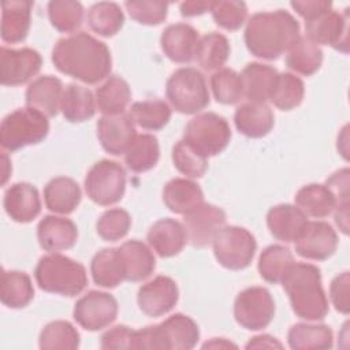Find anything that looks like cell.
<instances>
[{"label": "cell", "instance_id": "6da1fadb", "mask_svg": "<svg viewBox=\"0 0 350 350\" xmlns=\"http://www.w3.org/2000/svg\"><path fill=\"white\" fill-rule=\"evenodd\" d=\"M52 63L62 74L88 85L103 81L112 68L108 46L85 31L60 38L53 46Z\"/></svg>", "mask_w": 350, "mask_h": 350}, {"label": "cell", "instance_id": "7a4b0ae2", "mask_svg": "<svg viewBox=\"0 0 350 350\" xmlns=\"http://www.w3.org/2000/svg\"><path fill=\"white\" fill-rule=\"evenodd\" d=\"M299 37V23L283 10L252 15L243 34L247 51L265 60L279 59Z\"/></svg>", "mask_w": 350, "mask_h": 350}, {"label": "cell", "instance_id": "3957f363", "mask_svg": "<svg viewBox=\"0 0 350 350\" xmlns=\"http://www.w3.org/2000/svg\"><path fill=\"white\" fill-rule=\"evenodd\" d=\"M293 312L304 320H323L328 313V299L321 284L320 269L313 264L294 262L280 282Z\"/></svg>", "mask_w": 350, "mask_h": 350}, {"label": "cell", "instance_id": "277c9868", "mask_svg": "<svg viewBox=\"0 0 350 350\" xmlns=\"http://www.w3.org/2000/svg\"><path fill=\"white\" fill-rule=\"evenodd\" d=\"M34 276L41 290L64 297L81 294L88 284L85 267L59 253L42 256L37 262Z\"/></svg>", "mask_w": 350, "mask_h": 350}, {"label": "cell", "instance_id": "5b68a950", "mask_svg": "<svg viewBox=\"0 0 350 350\" xmlns=\"http://www.w3.org/2000/svg\"><path fill=\"white\" fill-rule=\"evenodd\" d=\"M49 133V122L41 112L26 107L8 113L0 124V144L10 152L40 144Z\"/></svg>", "mask_w": 350, "mask_h": 350}, {"label": "cell", "instance_id": "8992f818", "mask_svg": "<svg viewBox=\"0 0 350 350\" xmlns=\"http://www.w3.org/2000/svg\"><path fill=\"white\" fill-rule=\"evenodd\" d=\"M165 96L172 108L185 115L200 112L211 100L205 77L193 67H182L171 74L165 85Z\"/></svg>", "mask_w": 350, "mask_h": 350}, {"label": "cell", "instance_id": "52a82bcc", "mask_svg": "<svg viewBox=\"0 0 350 350\" xmlns=\"http://www.w3.org/2000/svg\"><path fill=\"white\" fill-rule=\"evenodd\" d=\"M183 139L208 159L227 148L231 139V129L223 116L215 112H202L189 120Z\"/></svg>", "mask_w": 350, "mask_h": 350}, {"label": "cell", "instance_id": "ba28073f", "mask_svg": "<svg viewBox=\"0 0 350 350\" xmlns=\"http://www.w3.org/2000/svg\"><path fill=\"white\" fill-rule=\"evenodd\" d=\"M212 246L213 254L221 267L239 271L250 265L257 242L254 235L243 227L223 226L213 235Z\"/></svg>", "mask_w": 350, "mask_h": 350}, {"label": "cell", "instance_id": "9c48e42d", "mask_svg": "<svg viewBox=\"0 0 350 350\" xmlns=\"http://www.w3.org/2000/svg\"><path fill=\"white\" fill-rule=\"evenodd\" d=\"M85 191L97 205L109 206L122 200L126 191V171L112 160L94 163L85 178Z\"/></svg>", "mask_w": 350, "mask_h": 350}, {"label": "cell", "instance_id": "30bf717a", "mask_svg": "<svg viewBox=\"0 0 350 350\" xmlns=\"http://www.w3.org/2000/svg\"><path fill=\"white\" fill-rule=\"evenodd\" d=\"M275 316V301L264 287H247L234 302V317L245 329L258 331L269 325Z\"/></svg>", "mask_w": 350, "mask_h": 350}, {"label": "cell", "instance_id": "8fae6325", "mask_svg": "<svg viewBox=\"0 0 350 350\" xmlns=\"http://www.w3.org/2000/svg\"><path fill=\"white\" fill-rule=\"evenodd\" d=\"M118 301L113 295L92 290L74 306V320L88 331H100L112 324L118 316Z\"/></svg>", "mask_w": 350, "mask_h": 350}, {"label": "cell", "instance_id": "7c38bea8", "mask_svg": "<svg viewBox=\"0 0 350 350\" xmlns=\"http://www.w3.org/2000/svg\"><path fill=\"white\" fill-rule=\"evenodd\" d=\"M306 38L316 45H331L343 53L349 52V8L345 14L328 11L305 22Z\"/></svg>", "mask_w": 350, "mask_h": 350}, {"label": "cell", "instance_id": "4fadbf2b", "mask_svg": "<svg viewBox=\"0 0 350 350\" xmlns=\"http://www.w3.org/2000/svg\"><path fill=\"white\" fill-rule=\"evenodd\" d=\"M41 55L33 48L0 49V82L4 86H18L30 81L41 70Z\"/></svg>", "mask_w": 350, "mask_h": 350}, {"label": "cell", "instance_id": "5bb4252c", "mask_svg": "<svg viewBox=\"0 0 350 350\" xmlns=\"http://www.w3.org/2000/svg\"><path fill=\"white\" fill-rule=\"evenodd\" d=\"M338 247V235L327 221H308L295 241V252L306 260L323 261Z\"/></svg>", "mask_w": 350, "mask_h": 350}, {"label": "cell", "instance_id": "9a60e30c", "mask_svg": "<svg viewBox=\"0 0 350 350\" xmlns=\"http://www.w3.org/2000/svg\"><path fill=\"white\" fill-rule=\"evenodd\" d=\"M179 290L176 283L164 275H159L142 284L137 294V302L142 313L149 317H160L178 304Z\"/></svg>", "mask_w": 350, "mask_h": 350}, {"label": "cell", "instance_id": "2e32d148", "mask_svg": "<svg viewBox=\"0 0 350 350\" xmlns=\"http://www.w3.org/2000/svg\"><path fill=\"white\" fill-rule=\"evenodd\" d=\"M226 223V212L212 204L202 202L200 206L186 213L183 227L187 241L194 247H204L212 242L216 231Z\"/></svg>", "mask_w": 350, "mask_h": 350}, {"label": "cell", "instance_id": "e0dca14e", "mask_svg": "<svg viewBox=\"0 0 350 350\" xmlns=\"http://www.w3.org/2000/svg\"><path fill=\"white\" fill-rule=\"evenodd\" d=\"M137 137L130 115H104L97 122V138L103 149L113 156L126 154Z\"/></svg>", "mask_w": 350, "mask_h": 350}, {"label": "cell", "instance_id": "ac0fdd59", "mask_svg": "<svg viewBox=\"0 0 350 350\" xmlns=\"http://www.w3.org/2000/svg\"><path fill=\"white\" fill-rule=\"evenodd\" d=\"M37 238L40 246L49 252L71 249L78 239V228L75 223L67 217L48 215L44 216L37 226Z\"/></svg>", "mask_w": 350, "mask_h": 350}, {"label": "cell", "instance_id": "d6986e66", "mask_svg": "<svg viewBox=\"0 0 350 350\" xmlns=\"http://www.w3.org/2000/svg\"><path fill=\"white\" fill-rule=\"evenodd\" d=\"M5 213L16 223H29L41 212V200L36 186L18 182L10 186L3 198Z\"/></svg>", "mask_w": 350, "mask_h": 350}, {"label": "cell", "instance_id": "ffe728a7", "mask_svg": "<svg viewBox=\"0 0 350 350\" xmlns=\"http://www.w3.org/2000/svg\"><path fill=\"white\" fill-rule=\"evenodd\" d=\"M198 31L187 23H174L164 29L160 45L164 55L175 63H189L196 56Z\"/></svg>", "mask_w": 350, "mask_h": 350}, {"label": "cell", "instance_id": "44dd1931", "mask_svg": "<svg viewBox=\"0 0 350 350\" xmlns=\"http://www.w3.org/2000/svg\"><path fill=\"white\" fill-rule=\"evenodd\" d=\"M63 93V83L59 78L52 75L38 77L26 89V105L46 118H53L60 111Z\"/></svg>", "mask_w": 350, "mask_h": 350}, {"label": "cell", "instance_id": "7402d4cb", "mask_svg": "<svg viewBox=\"0 0 350 350\" xmlns=\"http://www.w3.org/2000/svg\"><path fill=\"white\" fill-rule=\"evenodd\" d=\"M308 223V216L291 204H279L267 213V226L273 238L283 242H295Z\"/></svg>", "mask_w": 350, "mask_h": 350}, {"label": "cell", "instance_id": "603a6c76", "mask_svg": "<svg viewBox=\"0 0 350 350\" xmlns=\"http://www.w3.org/2000/svg\"><path fill=\"white\" fill-rule=\"evenodd\" d=\"M146 241L160 257H172L182 252L187 242L183 224L165 217L153 223L148 231Z\"/></svg>", "mask_w": 350, "mask_h": 350}, {"label": "cell", "instance_id": "cb8c5ba5", "mask_svg": "<svg viewBox=\"0 0 350 350\" xmlns=\"http://www.w3.org/2000/svg\"><path fill=\"white\" fill-rule=\"evenodd\" d=\"M165 350H190L200 339L197 323L182 313H175L157 324Z\"/></svg>", "mask_w": 350, "mask_h": 350}, {"label": "cell", "instance_id": "d4e9b609", "mask_svg": "<svg viewBox=\"0 0 350 350\" xmlns=\"http://www.w3.org/2000/svg\"><path fill=\"white\" fill-rule=\"evenodd\" d=\"M237 130L249 138L265 137L273 127L275 118L272 109L265 103L241 104L234 113Z\"/></svg>", "mask_w": 350, "mask_h": 350}, {"label": "cell", "instance_id": "484cf974", "mask_svg": "<svg viewBox=\"0 0 350 350\" xmlns=\"http://www.w3.org/2000/svg\"><path fill=\"white\" fill-rule=\"evenodd\" d=\"M118 249L124 268V280L142 282L153 273L156 258L149 246L138 239H131Z\"/></svg>", "mask_w": 350, "mask_h": 350}, {"label": "cell", "instance_id": "4316f807", "mask_svg": "<svg viewBox=\"0 0 350 350\" xmlns=\"http://www.w3.org/2000/svg\"><path fill=\"white\" fill-rule=\"evenodd\" d=\"M1 40L8 44L22 42L30 30L33 3L10 0L1 4Z\"/></svg>", "mask_w": 350, "mask_h": 350}, {"label": "cell", "instance_id": "83f0119b", "mask_svg": "<svg viewBox=\"0 0 350 350\" xmlns=\"http://www.w3.org/2000/svg\"><path fill=\"white\" fill-rule=\"evenodd\" d=\"M163 201L171 212L185 216L204 202V193L196 182L174 178L163 189Z\"/></svg>", "mask_w": 350, "mask_h": 350}, {"label": "cell", "instance_id": "f1b7e54d", "mask_svg": "<svg viewBox=\"0 0 350 350\" xmlns=\"http://www.w3.org/2000/svg\"><path fill=\"white\" fill-rule=\"evenodd\" d=\"M82 198L79 185L67 176L51 179L44 189L45 206L55 213L68 215L75 211Z\"/></svg>", "mask_w": 350, "mask_h": 350}, {"label": "cell", "instance_id": "f546056e", "mask_svg": "<svg viewBox=\"0 0 350 350\" xmlns=\"http://www.w3.org/2000/svg\"><path fill=\"white\" fill-rule=\"evenodd\" d=\"M278 71L268 64L249 63L241 75L243 96L252 103H265L269 100Z\"/></svg>", "mask_w": 350, "mask_h": 350}, {"label": "cell", "instance_id": "4dcf8cb0", "mask_svg": "<svg viewBox=\"0 0 350 350\" xmlns=\"http://www.w3.org/2000/svg\"><path fill=\"white\" fill-rule=\"evenodd\" d=\"M93 282L104 288H115L124 280V268L118 247L97 252L90 262Z\"/></svg>", "mask_w": 350, "mask_h": 350}, {"label": "cell", "instance_id": "1f68e13d", "mask_svg": "<svg viewBox=\"0 0 350 350\" xmlns=\"http://www.w3.org/2000/svg\"><path fill=\"white\" fill-rule=\"evenodd\" d=\"M96 107L103 115L123 113L131 98L129 83L118 77L111 75L108 79L96 89Z\"/></svg>", "mask_w": 350, "mask_h": 350}, {"label": "cell", "instance_id": "d6a6232c", "mask_svg": "<svg viewBox=\"0 0 350 350\" xmlns=\"http://www.w3.org/2000/svg\"><path fill=\"white\" fill-rule=\"evenodd\" d=\"M96 98L93 93L77 83H70L63 93L60 111L66 120L71 123H79L89 120L96 113Z\"/></svg>", "mask_w": 350, "mask_h": 350}, {"label": "cell", "instance_id": "836d02e7", "mask_svg": "<svg viewBox=\"0 0 350 350\" xmlns=\"http://www.w3.org/2000/svg\"><path fill=\"white\" fill-rule=\"evenodd\" d=\"M34 297L31 279L22 271H3L0 284V299L11 309L27 306Z\"/></svg>", "mask_w": 350, "mask_h": 350}, {"label": "cell", "instance_id": "e575fe53", "mask_svg": "<svg viewBox=\"0 0 350 350\" xmlns=\"http://www.w3.org/2000/svg\"><path fill=\"white\" fill-rule=\"evenodd\" d=\"M295 205L310 217L323 219L331 215L336 206L332 193L325 185L310 183L301 187L295 194Z\"/></svg>", "mask_w": 350, "mask_h": 350}, {"label": "cell", "instance_id": "d590c367", "mask_svg": "<svg viewBox=\"0 0 350 350\" xmlns=\"http://www.w3.org/2000/svg\"><path fill=\"white\" fill-rule=\"evenodd\" d=\"M286 64L291 71L310 77L317 72L323 64V51L309 38L299 37L287 51Z\"/></svg>", "mask_w": 350, "mask_h": 350}, {"label": "cell", "instance_id": "8d00e7d4", "mask_svg": "<svg viewBox=\"0 0 350 350\" xmlns=\"http://www.w3.org/2000/svg\"><path fill=\"white\" fill-rule=\"evenodd\" d=\"M287 342L291 349H331L334 345L332 331L324 324H294L287 334Z\"/></svg>", "mask_w": 350, "mask_h": 350}, {"label": "cell", "instance_id": "74e56055", "mask_svg": "<svg viewBox=\"0 0 350 350\" xmlns=\"http://www.w3.org/2000/svg\"><path fill=\"white\" fill-rule=\"evenodd\" d=\"M230 56V42L226 36L211 31L198 40L196 60L205 71L220 70Z\"/></svg>", "mask_w": 350, "mask_h": 350}, {"label": "cell", "instance_id": "f35d334b", "mask_svg": "<svg viewBox=\"0 0 350 350\" xmlns=\"http://www.w3.org/2000/svg\"><path fill=\"white\" fill-rule=\"evenodd\" d=\"M291 250L283 245H271L265 247L258 257L260 276L272 284L280 283L288 268L294 264Z\"/></svg>", "mask_w": 350, "mask_h": 350}, {"label": "cell", "instance_id": "ab89813d", "mask_svg": "<svg viewBox=\"0 0 350 350\" xmlns=\"http://www.w3.org/2000/svg\"><path fill=\"white\" fill-rule=\"evenodd\" d=\"M160 159L159 141L153 134L137 135L133 145L124 154V161L133 172H145L152 170Z\"/></svg>", "mask_w": 350, "mask_h": 350}, {"label": "cell", "instance_id": "60d3db41", "mask_svg": "<svg viewBox=\"0 0 350 350\" xmlns=\"http://www.w3.org/2000/svg\"><path fill=\"white\" fill-rule=\"evenodd\" d=\"M131 120L144 130L156 131L163 129L171 119L170 105L159 98L137 101L129 112Z\"/></svg>", "mask_w": 350, "mask_h": 350}, {"label": "cell", "instance_id": "b9f144b4", "mask_svg": "<svg viewBox=\"0 0 350 350\" xmlns=\"http://www.w3.org/2000/svg\"><path fill=\"white\" fill-rule=\"evenodd\" d=\"M124 23V15L120 7L112 1H100L88 11L89 27L103 37L115 36Z\"/></svg>", "mask_w": 350, "mask_h": 350}, {"label": "cell", "instance_id": "7bdbcfd3", "mask_svg": "<svg viewBox=\"0 0 350 350\" xmlns=\"http://www.w3.org/2000/svg\"><path fill=\"white\" fill-rule=\"evenodd\" d=\"M305 93L304 82L295 74L282 72L278 74L269 101L282 111H291L302 103Z\"/></svg>", "mask_w": 350, "mask_h": 350}, {"label": "cell", "instance_id": "ee69618b", "mask_svg": "<svg viewBox=\"0 0 350 350\" xmlns=\"http://www.w3.org/2000/svg\"><path fill=\"white\" fill-rule=\"evenodd\" d=\"M38 346L42 350H74L79 347V332L68 321H51L40 334Z\"/></svg>", "mask_w": 350, "mask_h": 350}, {"label": "cell", "instance_id": "f6af8a7d", "mask_svg": "<svg viewBox=\"0 0 350 350\" xmlns=\"http://www.w3.org/2000/svg\"><path fill=\"white\" fill-rule=\"evenodd\" d=\"M48 16L56 30L71 33L79 29L83 22V7L79 1L52 0L48 3Z\"/></svg>", "mask_w": 350, "mask_h": 350}, {"label": "cell", "instance_id": "bcb514c9", "mask_svg": "<svg viewBox=\"0 0 350 350\" xmlns=\"http://www.w3.org/2000/svg\"><path fill=\"white\" fill-rule=\"evenodd\" d=\"M211 88L217 103L224 105L237 104L243 97L241 75L231 68H220L211 77Z\"/></svg>", "mask_w": 350, "mask_h": 350}, {"label": "cell", "instance_id": "7dc6e473", "mask_svg": "<svg viewBox=\"0 0 350 350\" xmlns=\"http://www.w3.org/2000/svg\"><path fill=\"white\" fill-rule=\"evenodd\" d=\"M172 163L179 172L189 178H201L208 170V159L193 149L185 139L174 145Z\"/></svg>", "mask_w": 350, "mask_h": 350}, {"label": "cell", "instance_id": "c3c4849f", "mask_svg": "<svg viewBox=\"0 0 350 350\" xmlns=\"http://www.w3.org/2000/svg\"><path fill=\"white\" fill-rule=\"evenodd\" d=\"M209 11L216 25L230 31L241 29L247 18V7L243 1H211Z\"/></svg>", "mask_w": 350, "mask_h": 350}, {"label": "cell", "instance_id": "681fc988", "mask_svg": "<svg viewBox=\"0 0 350 350\" xmlns=\"http://www.w3.org/2000/svg\"><path fill=\"white\" fill-rule=\"evenodd\" d=\"M131 227V217L127 211L120 208H113L105 211L97 220L96 230L97 234L109 242L119 241L124 238Z\"/></svg>", "mask_w": 350, "mask_h": 350}, {"label": "cell", "instance_id": "f907efd6", "mask_svg": "<svg viewBox=\"0 0 350 350\" xmlns=\"http://www.w3.org/2000/svg\"><path fill=\"white\" fill-rule=\"evenodd\" d=\"M124 7L131 19L146 26L160 25L168 14V4L164 1H126Z\"/></svg>", "mask_w": 350, "mask_h": 350}, {"label": "cell", "instance_id": "816d5d0a", "mask_svg": "<svg viewBox=\"0 0 350 350\" xmlns=\"http://www.w3.org/2000/svg\"><path fill=\"white\" fill-rule=\"evenodd\" d=\"M349 168H342L334 172L325 182V186L332 193L336 206L335 209L349 208Z\"/></svg>", "mask_w": 350, "mask_h": 350}, {"label": "cell", "instance_id": "f5cc1de1", "mask_svg": "<svg viewBox=\"0 0 350 350\" xmlns=\"http://www.w3.org/2000/svg\"><path fill=\"white\" fill-rule=\"evenodd\" d=\"M349 272L335 276L329 286V298L335 309L343 314L349 313Z\"/></svg>", "mask_w": 350, "mask_h": 350}, {"label": "cell", "instance_id": "db71d44e", "mask_svg": "<svg viewBox=\"0 0 350 350\" xmlns=\"http://www.w3.org/2000/svg\"><path fill=\"white\" fill-rule=\"evenodd\" d=\"M134 329L127 325H115L101 336V349H131Z\"/></svg>", "mask_w": 350, "mask_h": 350}, {"label": "cell", "instance_id": "11a10c76", "mask_svg": "<svg viewBox=\"0 0 350 350\" xmlns=\"http://www.w3.org/2000/svg\"><path fill=\"white\" fill-rule=\"evenodd\" d=\"M293 10L306 21L314 19L332 10V3L325 0H306V1H291Z\"/></svg>", "mask_w": 350, "mask_h": 350}, {"label": "cell", "instance_id": "9f6ffc18", "mask_svg": "<svg viewBox=\"0 0 350 350\" xmlns=\"http://www.w3.org/2000/svg\"><path fill=\"white\" fill-rule=\"evenodd\" d=\"M180 8V14L182 16L190 18V16H197V15H202L206 11H209L211 8V1H183L179 5Z\"/></svg>", "mask_w": 350, "mask_h": 350}, {"label": "cell", "instance_id": "6f0895ef", "mask_svg": "<svg viewBox=\"0 0 350 350\" xmlns=\"http://www.w3.org/2000/svg\"><path fill=\"white\" fill-rule=\"evenodd\" d=\"M246 349H282L283 345L273 336L271 335H258V336H254L252 338L246 346Z\"/></svg>", "mask_w": 350, "mask_h": 350}, {"label": "cell", "instance_id": "680465c9", "mask_svg": "<svg viewBox=\"0 0 350 350\" xmlns=\"http://www.w3.org/2000/svg\"><path fill=\"white\" fill-rule=\"evenodd\" d=\"M202 347L204 349H206V347H211V349H217L219 347L220 349V347H237V345L228 342L224 338H212L209 342L204 343Z\"/></svg>", "mask_w": 350, "mask_h": 350}]
</instances>
